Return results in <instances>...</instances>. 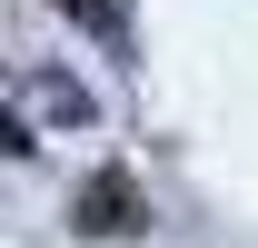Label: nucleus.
<instances>
[{"mask_svg":"<svg viewBox=\"0 0 258 248\" xmlns=\"http://www.w3.org/2000/svg\"><path fill=\"white\" fill-rule=\"evenodd\" d=\"M80 218H90L99 238H109V228H139V189H129L119 169H99V179L80 189Z\"/></svg>","mask_w":258,"mask_h":248,"instance_id":"obj_1","label":"nucleus"},{"mask_svg":"<svg viewBox=\"0 0 258 248\" xmlns=\"http://www.w3.org/2000/svg\"><path fill=\"white\" fill-rule=\"evenodd\" d=\"M60 10H70V20H90V30L109 40V50L129 40V0H60Z\"/></svg>","mask_w":258,"mask_h":248,"instance_id":"obj_2","label":"nucleus"},{"mask_svg":"<svg viewBox=\"0 0 258 248\" xmlns=\"http://www.w3.org/2000/svg\"><path fill=\"white\" fill-rule=\"evenodd\" d=\"M40 99H50V119H70V129L90 119V90H70V80H50V90H40Z\"/></svg>","mask_w":258,"mask_h":248,"instance_id":"obj_3","label":"nucleus"},{"mask_svg":"<svg viewBox=\"0 0 258 248\" xmlns=\"http://www.w3.org/2000/svg\"><path fill=\"white\" fill-rule=\"evenodd\" d=\"M0 159H30V129L10 119V109H0Z\"/></svg>","mask_w":258,"mask_h":248,"instance_id":"obj_4","label":"nucleus"}]
</instances>
